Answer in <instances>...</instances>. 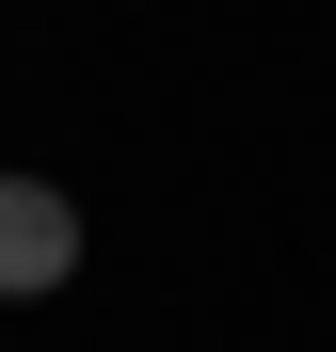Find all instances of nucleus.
Wrapping results in <instances>:
<instances>
[{
  "mask_svg": "<svg viewBox=\"0 0 336 352\" xmlns=\"http://www.w3.org/2000/svg\"><path fill=\"white\" fill-rule=\"evenodd\" d=\"M65 272H80V208L48 176H0V305H48Z\"/></svg>",
  "mask_w": 336,
  "mask_h": 352,
  "instance_id": "1",
  "label": "nucleus"
}]
</instances>
